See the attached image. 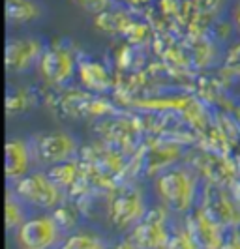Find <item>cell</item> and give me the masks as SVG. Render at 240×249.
<instances>
[{
  "mask_svg": "<svg viewBox=\"0 0 240 249\" xmlns=\"http://www.w3.org/2000/svg\"><path fill=\"white\" fill-rule=\"evenodd\" d=\"M156 189L165 206L175 212H188L195 195V180L188 171L173 169L158 178Z\"/></svg>",
  "mask_w": 240,
  "mask_h": 249,
  "instance_id": "obj_1",
  "label": "cell"
},
{
  "mask_svg": "<svg viewBox=\"0 0 240 249\" xmlns=\"http://www.w3.org/2000/svg\"><path fill=\"white\" fill-rule=\"evenodd\" d=\"M145 215L143 195L135 186L118 187L109 200V219L116 229H128Z\"/></svg>",
  "mask_w": 240,
  "mask_h": 249,
  "instance_id": "obj_2",
  "label": "cell"
},
{
  "mask_svg": "<svg viewBox=\"0 0 240 249\" xmlns=\"http://www.w3.org/2000/svg\"><path fill=\"white\" fill-rule=\"evenodd\" d=\"M201 212L220 229L237 227L240 223V204L235 197L229 199V195L218 184L206 186Z\"/></svg>",
  "mask_w": 240,
  "mask_h": 249,
  "instance_id": "obj_3",
  "label": "cell"
},
{
  "mask_svg": "<svg viewBox=\"0 0 240 249\" xmlns=\"http://www.w3.org/2000/svg\"><path fill=\"white\" fill-rule=\"evenodd\" d=\"M15 193L17 197L25 199L30 204H36L39 208H53L60 200L58 186L51 180L49 175L45 176L41 173L21 176L15 184Z\"/></svg>",
  "mask_w": 240,
  "mask_h": 249,
  "instance_id": "obj_4",
  "label": "cell"
},
{
  "mask_svg": "<svg viewBox=\"0 0 240 249\" xmlns=\"http://www.w3.org/2000/svg\"><path fill=\"white\" fill-rule=\"evenodd\" d=\"M60 227L55 217H34L23 221L17 229V244L25 249L51 248L58 238Z\"/></svg>",
  "mask_w": 240,
  "mask_h": 249,
  "instance_id": "obj_5",
  "label": "cell"
},
{
  "mask_svg": "<svg viewBox=\"0 0 240 249\" xmlns=\"http://www.w3.org/2000/svg\"><path fill=\"white\" fill-rule=\"evenodd\" d=\"M75 70L74 54L64 47L53 45L39 56V73L51 85H62L66 83Z\"/></svg>",
  "mask_w": 240,
  "mask_h": 249,
  "instance_id": "obj_6",
  "label": "cell"
},
{
  "mask_svg": "<svg viewBox=\"0 0 240 249\" xmlns=\"http://www.w3.org/2000/svg\"><path fill=\"white\" fill-rule=\"evenodd\" d=\"M131 242L137 248H165V246H169L164 210H152L145 217L143 223L133 227Z\"/></svg>",
  "mask_w": 240,
  "mask_h": 249,
  "instance_id": "obj_7",
  "label": "cell"
},
{
  "mask_svg": "<svg viewBox=\"0 0 240 249\" xmlns=\"http://www.w3.org/2000/svg\"><path fill=\"white\" fill-rule=\"evenodd\" d=\"M77 150L75 141L68 133L53 131L36 141V156L41 163H60L70 160Z\"/></svg>",
  "mask_w": 240,
  "mask_h": 249,
  "instance_id": "obj_8",
  "label": "cell"
},
{
  "mask_svg": "<svg viewBox=\"0 0 240 249\" xmlns=\"http://www.w3.org/2000/svg\"><path fill=\"white\" fill-rule=\"evenodd\" d=\"M38 56H41V43L34 37L12 39L6 45V68L10 71H23Z\"/></svg>",
  "mask_w": 240,
  "mask_h": 249,
  "instance_id": "obj_9",
  "label": "cell"
},
{
  "mask_svg": "<svg viewBox=\"0 0 240 249\" xmlns=\"http://www.w3.org/2000/svg\"><path fill=\"white\" fill-rule=\"evenodd\" d=\"M191 238L195 242V246L199 248H222L223 246V238L220 234V227H216L204 213L199 210L195 215H191L188 219V227Z\"/></svg>",
  "mask_w": 240,
  "mask_h": 249,
  "instance_id": "obj_10",
  "label": "cell"
},
{
  "mask_svg": "<svg viewBox=\"0 0 240 249\" xmlns=\"http://www.w3.org/2000/svg\"><path fill=\"white\" fill-rule=\"evenodd\" d=\"M30 165V152L21 139H12L6 142V176L19 180L26 175Z\"/></svg>",
  "mask_w": 240,
  "mask_h": 249,
  "instance_id": "obj_11",
  "label": "cell"
},
{
  "mask_svg": "<svg viewBox=\"0 0 240 249\" xmlns=\"http://www.w3.org/2000/svg\"><path fill=\"white\" fill-rule=\"evenodd\" d=\"M77 71H79L81 83L89 90L103 92V90H107V88L111 87V77H109L107 70L100 62H94V60L81 62L77 66Z\"/></svg>",
  "mask_w": 240,
  "mask_h": 249,
  "instance_id": "obj_12",
  "label": "cell"
},
{
  "mask_svg": "<svg viewBox=\"0 0 240 249\" xmlns=\"http://www.w3.org/2000/svg\"><path fill=\"white\" fill-rule=\"evenodd\" d=\"M41 10L34 0H6V19L15 25L36 21Z\"/></svg>",
  "mask_w": 240,
  "mask_h": 249,
  "instance_id": "obj_13",
  "label": "cell"
},
{
  "mask_svg": "<svg viewBox=\"0 0 240 249\" xmlns=\"http://www.w3.org/2000/svg\"><path fill=\"white\" fill-rule=\"evenodd\" d=\"M178 158V146L167 144V146H158L152 148L147 156H145V169L148 175H154L158 171H162L165 165L173 163Z\"/></svg>",
  "mask_w": 240,
  "mask_h": 249,
  "instance_id": "obj_14",
  "label": "cell"
},
{
  "mask_svg": "<svg viewBox=\"0 0 240 249\" xmlns=\"http://www.w3.org/2000/svg\"><path fill=\"white\" fill-rule=\"evenodd\" d=\"M128 25V17L124 13L118 12H100L96 17V26L103 30V32H109V34H118V32H126Z\"/></svg>",
  "mask_w": 240,
  "mask_h": 249,
  "instance_id": "obj_15",
  "label": "cell"
},
{
  "mask_svg": "<svg viewBox=\"0 0 240 249\" xmlns=\"http://www.w3.org/2000/svg\"><path fill=\"white\" fill-rule=\"evenodd\" d=\"M49 178L58 187H70L77 180V165L74 161H60L55 163L49 171Z\"/></svg>",
  "mask_w": 240,
  "mask_h": 249,
  "instance_id": "obj_16",
  "label": "cell"
},
{
  "mask_svg": "<svg viewBox=\"0 0 240 249\" xmlns=\"http://www.w3.org/2000/svg\"><path fill=\"white\" fill-rule=\"evenodd\" d=\"M66 249H98L101 248V240L87 232H77L64 242Z\"/></svg>",
  "mask_w": 240,
  "mask_h": 249,
  "instance_id": "obj_17",
  "label": "cell"
},
{
  "mask_svg": "<svg viewBox=\"0 0 240 249\" xmlns=\"http://www.w3.org/2000/svg\"><path fill=\"white\" fill-rule=\"evenodd\" d=\"M28 96H26L25 90H17V92H13L10 94L8 98H6V109H8V114H17V112H23L28 109Z\"/></svg>",
  "mask_w": 240,
  "mask_h": 249,
  "instance_id": "obj_18",
  "label": "cell"
},
{
  "mask_svg": "<svg viewBox=\"0 0 240 249\" xmlns=\"http://www.w3.org/2000/svg\"><path fill=\"white\" fill-rule=\"evenodd\" d=\"M21 223H23V210L17 204V200L8 197L6 199V225H8V229H13V227H19Z\"/></svg>",
  "mask_w": 240,
  "mask_h": 249,
  "instance_id": "obj_19",
  "label": "cell"
},
{
  "mask_svg": "<svg viewBox=\"0 0 240 249\" xmlns=\"http://www.w3.org/2000/svg\"><path fill=\"white\" fill-rule=\"evenodd\" d=\"M53 217H55V221L58 223L60 229H72L74 225H75V212L74 210H70L68 206H60V208H56L55 213H53Z\"/></svg>",
  "mask_w": 240,
  "mask_h": 249,
  "instance_id": "obj_20",
  "label": "cell"
},
{
  "mask_svg": "<svg viewBox=\"0 0 240 249\" xmlns=\"http://www.w3.org/2000/svg\"><path fill=\"white\" fill-rule=\"evenodd\" d=\"M190 101L188 100H160V101H139L141 107H150V109H184Z\"/></svg>",
  "mask_w": 240,
  "mask_h": 249,
  "instance_id": "obj_21",
  "label": "cell"
},
{
  "mask_svg": "<svg viewBox=\"0 0 240 249\" xmlns=\"http://www.w3.org/2000/svg\"><path fill=\"white\" fill-rule=\"evenodd\" d=\"M225 68L235 73H240V41L235 43L225 54Z\"/></svg>",
  "mask_w": 240,
  "mask_h": 249,
  "instance_id": "obj_22",
  "label": "cell"
},
{
  "mask_svg": "<svg viewBox=\"0 0 240 249\" xmlns=\"http://www.w3.org/2000/svg\"><path fill=\"white\" fill-rule=\"evenodd\" d=\"M77 4H81L83 8H87L90 12H103L109 4V0H75Z\"/></svg>",
  "mask_w": 240,
  "mask_h": 249,
  "instance_id": "obj_23",
  "label": "cell"
},
{
  "mask_svg": "<svg viewBox=\"0 0 240 249\" xmlns=\"http://www.w3.org/2000/svg\"><path fill=\"white\" fill-rule=\"evenodd\" d=\"M233 197H235V200L240 204V182H237V184L233 186Z\"/></svg>",
  "mask_w": 240,
  "mask_h": 249,
  "instance_id": "obj_24",
  "label": "cell"
},
{
  "mask_svg": "<svg viewBox=\"0 0 240 249\" xmlns=\"http://www.w3.org/2000/svg\"><path fill=\"white\" fill-rule=\"evenodd\" d=\"M235 19H237V25H239V28H240V8L237 10V15H235Z\"/></svg>",
  "mask_w": 240,
  "mask_h": 249,
  "instance_id": "obj_25",
  "label": "cell"
}]
</instances>
